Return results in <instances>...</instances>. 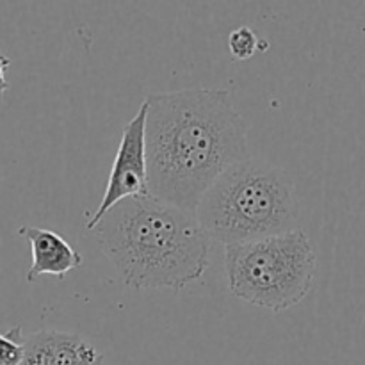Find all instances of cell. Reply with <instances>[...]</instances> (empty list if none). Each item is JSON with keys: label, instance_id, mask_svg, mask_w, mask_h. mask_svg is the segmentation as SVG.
Returning <instances> with one entry per match:
<instances>
[{"label": "cell", "instance_id": "cell-3", "mask_svg": "<svg viewBox=\"0 0 365 365\" xmlns=\"http://www.w3.org/2000/svg\"><path fill=\"white\" fill-rule=\"evenodd\" d=\"M195 214L210 241L228 246L294 230L299 207L287 171L248 157L210 185Z\"/></svg>", "mask_w": 365, "mask_h": 365}, {"label": "cell", "instance_id": "cell-11", "mask_svg": "<svg viewBox=\"0 0 365 365\" xmlns=\"http://www.w3.org/2000/svg\"><path fill=\"white\" fill-rule=\"evenodd\" d=\"M9 66H11L9 57H6V56H2V53H0V95H2V93H6L7 89H9V84H7V81H6V70Z\"/></svg>", "mask_w": 365, "mask_h": 365}, {"label": "cell", "instance_id": "cell-4", "mask_svg": "<svg viewBox=\"0 0 365 365\" xmlns=\"http://www.w3.org/2000/svg\"><path fill=\"white\" fill-rule=\"evenodd\" d=\"M316 267V252L302 228L225 246V271L232 294L277 314L305 299Z\"/></svg>", "mask_w": 365, "mask_h": 365}, {"label": "cell", "instance_id": "cell-7", "mask_svg": "<svg viewBox=\"0 0 365 365\" xmlns=\"http://www.w3.org/2000/svg\"><path fill=\"white\" fill-rule=\"evenodd\" d=\"M46 365H77L89 342L73 334L56 330L38 331Z\"/></svg>", "mask_w": 365, "mask_h": 365}, {"label": "cell", "instance_id": "cell-10", "mask_svg": "<svg viewBox=\"0 0 365 365\" xmlns=\"http://www.w3.org/2000/svg\"><path fill=\"white\" fill-rule=\"evenodd\" d=\"M77 365H103V356L100 355V353L96 351L91 344H89L88 348H86L84 355H82L81 362H78Z\"/></svg>", "mask_w": 365, "mask_h": 365}, {"label": "cell", "instance_id": "cell-2", "mask_svg": "<svg viewBox=\"0 0 365 365\" xmlns=\"http://www.w3.org/2000/svg\"><path fill=\"white\" fill-rule=\"evenodd\" d=\"M91 230L123 284L134 291H180L209 267L210 237L196 214L152 195L121 200Z\"/></svg>", "mask_w": 365, "mask_h": 365}, {"label": "cell", "instance_id": "cell-8", "mask_svg": "<svg viewBox=\"0 0 365 365\" xmlns=\"http://www.w3.org/2000/svg\"><path fill=\"white\" fill-rule=\"evenodd\" d=\"M257 48H259V38H257L255 31H252L250 27H239L228 36V50L235 59H250L255 56Z\"/></svg>", "mask_w": 365, "mask_h": 365}, {"label": "cell", "instance_id": "cell-6", "mask_svg": "<svg viewBox=\"0 0 365 365\" xmlns=\"http://www.w3.org/2000/svg\"><path fill=\"white\" fill-rule=\"evenodd\" d=\"M18 234L27 239L32 252V266L27 273V282L38 280L43 274L63 278L84 262L81 253L56 232L46 228L21 227Z\"/></svg>", "mask_w": 365, "mask_h": 365}, {"label": "cell", "instance_id": "cell-5", "mask_svg": "<svg viewBox=\"0 0 365 365\" xmlns=\"http://www.w3.org/2000/svg\"><path fill=\"white\" fill-rule=\"evenodd\" d=\"M146 109H148V106H146V102H143L135 116L125 125L106 192H103V198L96 212L93 214V217L86 225L88 230H91L102 220L103 214L121 200L148 195L145 153Z\"/></svg>", "mask_w": 365, "mask_h": 365}, {"label": "cell", "instance_id": "cell-9", "mask_svg": "<svg viewBox=\"0 0 365 365\" xmlns=\"http://www.w3.org/2000/svg\"><path fill=\"white\" fill-rule=\"evenodd\" d=\"M24 356V341L20 339V328L9 334H0V365H18Z\"/></svg>", "mask_w": 365, "mask_h": 365}, {"label": "cell", "instance_id": "cell-1", "mask_svg": "<svg viewBox=\"0 0 365 365\" xmlns=\"http://www.w3.org/2000/svg\"><path fill=\"white\" fill-rule=\"evenodd\" d=\"M145 102L148 195L195 214L210 185L250 157L248 127L227 89H178Z\"/></svg>", "mask_w": 365, "mask_h": 365}]
</instances>
